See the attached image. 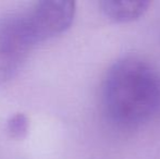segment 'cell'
Wrapping results in <instances>:
<instances>
[{"instance_id":"1","label":"cell","mask_w":160,"mask_h":159,"mask_svg":"<svg viewBox=\"0 0 160 159\" xmlns=\"http://www.w3.org/2000/svg\"><path fill=\"white\" fill-rule=\"evenodd\" d=\"M101 102L110 122L122 129H134L149 120L158 109L160 81L142 60H119L106 73Z\"/></svg>"},{"instance_id":"3","label":"cell","mask_w":160,"mask_h":159,"mask_svg":"<svg viewBox=\"0 0 160 159\" xmlns=\"http://www.w3.org/2000/svg\"><path fill=\"white\" fill-rule=\"evenodd\" d=\"M36 42L63 33L70 27L75 14V3L69 0H44L25 10Z\"/></svg>"},{"instance_id":"2","label":"cell","mask_w":160,"mask_h":159,"mask_svg":"<svg viewBox=\"0 0 160 159\" xmlns=\"http://www.w3.org/2000/svg\"><path fill=\"white\" fill-rule=\"evenodd\" d=\"M36 44L25 11L0 15V83L18 74Z\"/></svg>"},{"instance_id":"5","label":"cell","mask_w":160,"mask_h":159,"mask_svg":"<svg viewBox=\"0 0 160 159\" xmlns=\"http://www.w3.org/2000/svg\"><path fill=\"white\" fill-rule=\"evenodd\" d=\"M30 127V120L24 113H15L7 122V131L12 137L20 138L25 136Z\"/></svg>"},{"instance_id":"4","label":"cell","mask_w":160,"mask_h":159,"mask_svg":"<svg viewBox=\"0 0 160 159\" xmlns=\"http://www.w3.org/2000/svg\"><path fill=\"white\" fill-rule=\"evenodd\" d=\"M100 10L106 17L114 23H128L138 20L150 6L149 1H117L103 0L99 2Z\"/></svg>"}]
</instances>
